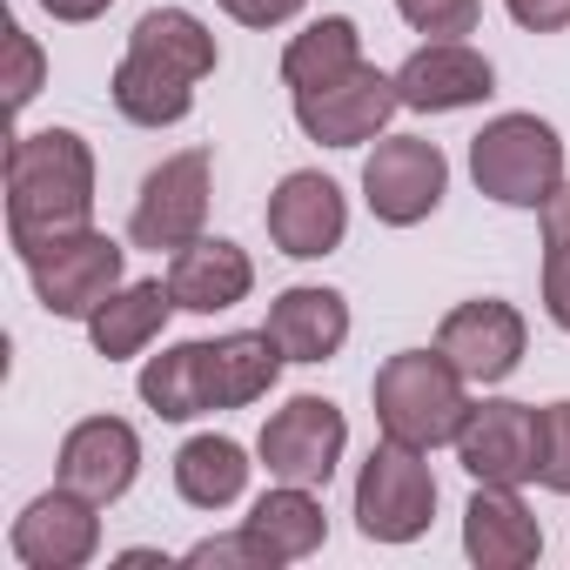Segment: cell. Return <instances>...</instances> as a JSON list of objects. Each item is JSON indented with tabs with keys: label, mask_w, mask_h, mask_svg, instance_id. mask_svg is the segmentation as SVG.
<instances>
[{
	"label": "cell",
	"mask_w": 570,
	"mask_h": 570,
	"mask_svg": "<svg viewBox=\"0 0 570 570\" xmlns=\"http://www.w3.org/2000/svg\"><path fill=\"white\" fill-rule=\"evenodd\" d=\"M95 222V155L75 128H35L8 148V242L21 262Z\"/></svg>",
	"instance_id": "1"
},
{
	"label": "cell",
	"mask_w": 570,
	"mask_h": 570,
	"mask_svg": "<svg viewBox=\"0 0 570 570\" xmlns=\"http://www.w3.org/2000/svg\"><path fill=\"white\" fill-rule=\"evenodd\" d=\"M376 396V423L390 443H410V450H436V443H456L463 416H470V383L456 376V363L443 350H403L376 370L370 383Z\"/></svg>",
	"instance_id": "2"
},
{
	"label": "cell",
	"mask_w": 570,
	"mask_h": 570,
	"mask_svg": "<svg viewBox=\"0 0 570 570\" xmlns=\"http://www.w3.org/2000/svg\"><path fill=\"white\" fill-rule=\"evenodd\" d=\"M470 175L503 208H543L563 188V141L537 115H497L470 141Z\"/></svg>",
	"instance_id": "3"
},
{
	"label": "cell",
	"mask_w": 570,
	"mask_h": 570,
	"mask_svg": "<svg viewBox=\"0 0 570 570\" xmlns=\"http://www.w3.org/2000/svg\"><path fill=\"white\" fill-rule=\"evenodd\" d=\"M430 517H436V476H430L423 450L383 436L370 450L363 476H356V523H363V537L370 543H410V537L430 530Z\"/></svg>",
	"instance_id": "4"
},
{
	"label": "cell",
	"mask_w": 570,
	"mask_h": 570,
	"mask_svg": "<svg viewBox=\"0 0 570 570\" xmlns=\"http://www.w3.org/2000/svg\"><path fill=\"white\" fill-rule=\"evenodd\" d=\"M443 188H450V161H443V148L423 141V135H390V141H376L370 161H363V202H370V215L390 222V228L430 222L436 202H443Z\"/></svg>",
	"instance_id": "5"
},
{
	"label": "cell",
	"mask_w": 570,
	"mask_h": 570,
	"mask_svg": "<svg viewBox=\"0 0 570 570\" xmlns=\"http://www.w3.org/2000/svg\"><path fill=\"white\" fill-rule=\"evenodd\" d=\"M28 275H35V296H41L48 316L88 323V316L121 289V242L101 235V228H81V235L55 242L48 255H35Z\"/></svg>",
	"instance_id": "6"
},
{
	"label": "cell",
	"mask_w": 570,
	"mask_h": 570,
	"mask_svg": "<svg viewBox=\"0 0 570 570\" xmlns=\"http://www.w3.org/2000/svg\"><path fill=\"white\" fill-rule=\"evenodd\" d=\"M343 443H350V423L330 396H296V403H282L268 423H262V470L275 483H330L336 463H343Z\"/></svg>",
	"instance_id": "7"
},
{
	"label": "cell",
	"mask_w": 570,
	"mask_h": 570,
	"mask_svg": "<svg viewBox=\"0 0 570 570\" xmlns=\"http://www.w3.org/2000/svg\"><path fill=\"white\" fill-rule=\"evenodd\" d=\"M202 222H208V148H181L141 181L135 215H128V242L155 248V255L188 248V242H202Z\"/></svg>",
	"instance_id": "8"
},
{
	"label": "cell",
	"mask_w": 570,
	"mask_h": 570,
	"mask_svg": "<svg viewBox=\"0 0 570 570\" xmlns=\"http://www.w3.org/2000/svg\"><path fill=\"white\" fill-rule=\"evenodd\" d=\"M396 108H403L396 75H376L370 61H356V68L336 75L330 88H303V95H296V121H303V135L323 141V148H363V141H376Z\"/></svg>",
	"instance_id": "9"
},
{
	"label": "cell",
	"mask_w": 570,
	"mask_h": 570,
	"mask_svg": "<svg viewBox=\"0 0 570 570\" xmlns=\"http://www.w3.org/2000/svg\"><path fill=\"white\" fill-rule=\"evenodd\" d=\"M523 316L510 309V303H497V296H476V303H456L450 316H443V330H436V350L456 363V376L463 383H476V390H490V383H503L517 363H523Z\"/></svg>",
	"instance_id": "10"
},
{
	"label": "cell",
	"mask_w": 570,
	"mask_h": 570,
	"mask_svg": "<svg viewBox=\"0 0 570 570\" xmlns=\"http://www.w3.org/2000/svg\"><path fill=\"white\" fill-rule=\"evenodd\" d=\"M343 228H350V202L330 175L316 168H296L282 175V188L268 195V242L296 262H316V255H336L343 248Z\"/></svg>",
	"instance_id": "11"
},
{
	"label": "cell",
	"mask_w": 570,
	"mask_h": 570,
	"mask_svg": "<svg viewBox=\"0 0 570 570\" xmlns=\"http://www.w3.org/2000/svg\"><path fill=\"white\" fill-rule=\"evenodd\" d=\"M101 503L81 497V490H48L35 497L21 517H14V557L28 570H81L95 550H101Z\"/></svg>",
	"instance_id": "12"
},
{
	"label": "cell",
	"mask_w": 570,
	"mask_h": 570,
	"mask_svg": "<svg viewBox=\"0 0 570 570\" xmlns=\"http://www.w3.org/2000/svg\"><path fill=\"white\" fill-rule=\"evenodd\" d=\"M456 456L476 483H530L537 476V410L530 403H470L456 430Z\"/></svg>",
	"instance_id": "13"
},
{
	"label": "cell",
	"mask_w": 570,
	"mask_h": 570,
	"mask_svg": "<svg viewBox=\"0 0 570 570\" xmlns=\"http://www.w3.org/2000/svg\"><path fill=\"white\" fill-rule=\"evenodd\" d=\"M396 95L416 115H456V108H476L497 95V68L463 41H430L396 68Z\"/></svg>",
	"instance_id": "14"
},
{
	"label": "cell",
	"mask_w": 570,
	"mask_h": 570,
	"mask_svg": "<svg viewBox=\"0 0 570 570\" xmlns=\"http://www.w3.org/2000/svg\"><path fill=\"white\" fill-rule=\"evenodd\" d=\"M135 470H141V436H135V423H121V416H88V423H75L68 443H61V483L81 490V497H95V503L128 497Z\"/></svg>",
	"instance_id": "15"
},
{
	"label": "cell",
	"mask_w": 570,
	"mask_h": 570,
	"mask_svg": "<svg viewBox=\"0 0 570 570\" xmlns=\"http://www.w3.org/2000/svg\"><path fill=\"white\" fill-rule=\"evenodd\" d=\"M463 550H470V563H483V570H523V563L543 557V530H537V517L523 510L517 483H483V490L463 503Z\"/></svg>",
	"instance_id": "16"
},
{
	"label": "cell",
	"mask_w": 570,
	"mask_h": 570,
	"mask_svg": "<svg viewBox=\"0 0 570 570\" xmlns=\"http://www.w3.org/2000/svg\"><path fill=\"white\" fill-rule=\"evenodd\" d=\"M168 289H175V309H195V316H215V309H235L248 289H255V262H248V248H235V242H188V248H175V262H168Z\"/></svg>",
	"instance_id": "17"
},
{
	"label": "cell",
	"mask_w": 570,
	"mask_h": 570,
	"mask_svg": "<svg viewBox=\"0 0 570 570\" xmlns=\"http://www.w3.org/2000/svg\"><path fill=\"white\" fill-rule=\"evenodd\" d=\"M268 336H275V350L289 363H330L350 343V303L336 289H316V282L282 289L268 303Z\"/></svg>",
	"instance_id": "18"
},
{
	"label": "cell",
	"mask_w": 570,
	"mask_h": 570,
	"mask_svg": "<svg viewBox=\"0 0 570 570\" xmlns=\"http://www.w3.org/2000/svg\"><path fill=\"white\" fill-rule=\"evenodd\" d=\"M282 356L268 330H242V336H222V343H202V383H208V410H242L255 396L275 390L282 376Z\"/></svg>",
	"instance_id": "19"
},
{
	"label": "cell",
	"mask_w": 570,
	"mask_h": 570,
	"mask_svg": "<svg viewBox=\"0 0 570 570\" xmlns=\"http://www.w3.org/2000/svg\"><path fill=\"white\" fill-rule=\"evenodd\" d=\"M242 530L268 550V563H303L309 550H323L330 517H323V503L309 497V483H282V490L255 497V510L242 517Z\"/></svg>",
	"instance_id": "20"
},
{
	"label": "cell",
	"mask_w": 570,
	"mask_h": 570,
	"mask_svg": "<svg viewBox=\"0 0 570 570\" xmlns=\"http://www.w3.org/2000/svg\"><path fill=\"white\" fill-rule=\"evenodd\" d=\"M168 309H175V289H168V282H128V289H115V296L88 316L95 356H108V363L141 356V350L168 330Z\"/></svg>",
	"instance_id": "21"
},
{
	"label": "cell",
	"mask_w": 570,
	"mask_h": 570,
	"mask_svg": "<svg viewBox=\"0 0 570 570\" xmlns=\"http://www.w3.org/2000/svg\"><path fill=\"white\" fill-rule=\"evenodd\" d=\"M128 55L148 61V68H161V75H175V81H208L215 61H222L215 55V35L188 8H148L135 21V35H128Z\"/></svg>",
	"instance_id": "22"
},
{
	"label": "cell",
	"mask_w": 570,
	"mask_h": 570,
	"mask_svg": "<svg viewBox=\"0 0 570 570\" xmlns=\"http://www.w3.org/2000/svg\"><path fill=\"white\" fill-rule=\"evenodd\" d=\"M175 490L195 510H228L248 490V456L235 436H188L175 450Z\"/></svg>",
	"instance_id": "23"
},
{
	"label": "cell",
	"mask_w": 570,
	"mask_h": 570,
	"mask_svg": "<svg viewBox=\"0 0 570 570\" xmlns=\"http://www.w3.org/2000/svg\"><path fill=\"white\" fill-rule=\"evenodd\" d=\"M363 61V35L350 14H323L316 28H303L289 48H282V81H289L296 95L303 88H330L336 75H350Z\"/></svg>",
	"instance_id": "24"
},
{
	"label": "cell",
	"mask_w": 570,
	"mask_h": 570,
	"mask_svg": "<svg viewBox=\"0 0 570 570\" xmlns=\"http://www.w3.org/2000/svg\"><path fill=\"white\" fill-rule=\"evenodd\" d=\"M108 95H115V108H121L135 128H175V121L195 108V81H175V75H161V68H148V61H135V55H121Z\"/></svg>",
	"instance_id": "25"
},
{
	"label": "cell",
	"mask_w": 570,
	"mask_h": 570,
	"mask_svg": "<svg viewBox=\"0 0 570 570\" xmlns=\"http://www.w3.org/2000/svg\"><path fill=\"white\" fill-rule=\"evenodd\" d=\"M141 403L161 423H188L208 410V383H202V343H175L161 356H148L141 370Z\"/></svg>",
	"instance_id": "26"
},
{
	"label": "cell",
	"mask_w": 570,
	"mask_h": 570,
	"mask_svg": "<svg viewBox=\"0 0 570 570\" xmlns=\"http://www.w3.org/2000/svg\"><path fill=\"white\" fill-rule=\"evenodd\" d=\"M537 215H543V309L557 330H570V181Z\"/></svg>",
	"instance_id": "27"
},
{
	"label": "cell",
	"mask_w": 570,
	"mask_h": 570,
	"mask_svg": "<svg viewBox=\"0 0 570 570\" xmlns=\"http://www.w3.org/2000/svg\"><path fill=\"white\" fill-rule=\"evenodd\" d=\"M537 483L570 497V403L537 410Z\"/></svg>",
	"instance_id": "28"
},
{
	"label": "cell",
	"mask_w": 570,
	"mask_h": 570,
	"mask_svg": "<svg viewBox=\"0 0 570 570\" xmlns=\"http://www.w3.org/2000/svg\"><path fill=\"white\" fill-rule=\"evenodd\" d=\"M396 14H403L416 35H436V41L476 35V0H396Z\"/></svg>",
	"instance_id": "29"
},
{
	"label": "cell",
	"mask_w": 570,
	"mask_h": 570,
	"mask_svg": "<svg viewBox=\"0 0 570 570\" xmlns=\"http://www.w3.org/2000/svg\"><path fill=\"white\" fill-rule=\"evenodd\" d=\"M181 563H215V570H228V563H235V570H275V563H268V550H262L248 530H235V537H202Z\"/></svg>",
	"instance_id": "30"
},
{
	"label": "cell",
	"mask_w": 570,
	"mask_h": 570,
	"mask_svg": "<svg viewBox=\"0 0 570 570\" xmlns=\"http://www.w3.org/2000/svg\"><path fill=\"white\" fill-rule=\"evenodd\" d=\"M8 55H14V81H8V108H28L35 88H41V48L8 21Z\"/></svg>",
	"instance_id": "31"
},
{
	"label": "cell",
	"mask_w": 570,
	"mask_h": 570,
	"mask_svg": "<svg viewBox=\"0 0 570 570\" xmlns=\"http://www.w3.org/2000/svg\"><path fill=\"white\" fill-rule=\"evenodd\" d=\"M510 21L530 28V35H563L570 28V0H503Z\"/></svg>",
	"instance_id": "32"
},
{
	"label": "cell",
	"mask_w": 570,
	"mask_h": 570,
	"mask_svg": "<svg viewBox=\"0 0 570 570\" xmlns=\"http://www.w3.org/2000/svg\"><path fill=\"white\" fill-rule=\"evenodd\" d=\"M222 14H235L242 28H282L289 14H303V0H222Z\"/></svg>",
	"instance_id": "33"
},
{
	"label": "cell",
	"mask_w": 570,
	"mask_h": 570,
	"mask_svg": "<svg viewBox=\"0 0 570 570\" xmlns=\"http://www.w3.org/2000/svg\"><path fill=\"white\" fill-rule=\"evenodd\" d=\"M41 8H48L55 21H101L115 0H41Z\"/></svg>",
	"instance_id": "34"
}]
</instances>
